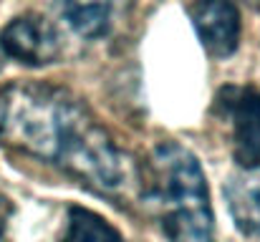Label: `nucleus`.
Masks as SVG:
<instances>
[{"mask_svg":"<svg viewBox=\"0 0 260 242\" xmlns=\"http://www.w3.org/2000/svg\"><path fill=\"white\" fill-rule=\"evenodd\" d=\"M0 144L53 161L101 194L126 187L129 164L81 101L48 86L0 88Z\"/></svg>","mask_w":260,"mask_h":242,"instance_id":"f257e3e1","label":"nucleus"},{"mask_svg":"<svg viewBox=\"0 0 260 242\" xmlns=\"http://www.w3.org/2000/svg\"><path fill=\"white\" fill-rule=\"evenodd\" d=\"M147 194L167 242H215V215L200 159L177 142H162L147 164Z\"/></svg>","mask_w":260,"mask_h":242,"instance_id":"f03ea898","label":"nucleus"},{"mask_svg":"<svg viewBox=\"0 0 260 242\" xmlns=\"http://www.w3.org/2000/svg\"><path fill=\"white\" fill-rule=\"evenodd\" d=\"M215 109L225 119L235 164L240 169H260V88L222 86Z\"/></svg>","mask_w":260,"mask_h":242,"instance_id":"7ed1b4c3","label":"nucleus"},{"mask_svg":"<svg viewBox=\"0 0 260 242\" xmlns=\"http://www.w3.org/2000/svg\"><path fill=\"white\" fill-rule=\"evenodd\" d=\"M0 51L23 66H48L58 58L61 43L56 28L43 15L25 13L0 30Z\"/></svg>","mask_w":260,"mask_h":242,"instance_id":"20e7f679","label":"nucleus"},{"mask_svg":"<svg viewBox=\"0 0 260 242\" xmlns=\"http://www.w3.org/2000/svg\"><path fill=\"white\" fill-rule=\"evenodd\" d=\"M192 25L202 48L212 58H230L240 46V10L233 0H194L189 5Z\"/></svg>","mask_w":260,"mask_h":242,"instance_id":"39448f33","label":"nucleus"},{"mask_svg":"<svg viewBox=\"0 0 260 242\" xmlns=\"http://www.w3.org/2000/svg\"><path fill=\"white\" fill-rule=\"evenodd\" d=\"M228 210L235 225L250 235L260 237V169H240L225 184Z\"/></svg>","mask_w":260,"mask_h":242,"instance_id":"423d86ee","label":"nucleus"},{"mask_svg":"<svg viewBox=\"0 0 260 242\" xmlns=\"http://www.w3.org/2000/svg\"><path fill=\"white\" fill-rule=\"evenodd\" d=\"M58 242H126L124 235L99 212L86 207H69Z\"/></svg>","mask_w":260,"mask_h":242,"instance_id":"0eeeda50","label":"nucleus"},{"mask_svg":"<svg viewBox=\"0 0 260 242\" xmlns=\"http://www.w3.org/2000/svg\"><path fill=\"white\" fill-rule=\"evenodd\" d=\"M63 15L81 38L96 41L111 30L114 0H66Z\"/></svg>","mask_w":260,"mask_h":242,"instance_id":"6e6552de","label":"nucleus"},{"mask_svg":"<svg viewBox=\"0 0 260 242\" xmlns=\"http://www.w3.org/2000/svg\"><path fill=\"white\" fill-rule=\"evenodd\" d=\"M8 215H10V207H8V202L0 197V237H3V230H5V220H8Z\"/></svg>","mask_w":260,"mask_h":242,"instance_id":"1a4fd4ad","label":"nucleus"}]
</instances>
